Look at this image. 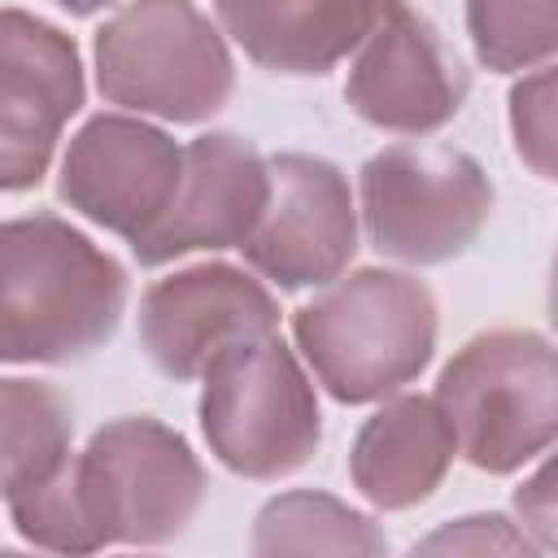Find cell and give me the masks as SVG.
<instances>
[{"mask_svg":"<svg viewBox=\"0 0 558 558\" xmlns=\"http://www.w3.org/2000/svg\"><path fill=\"white\" fill-rule=\"evenodd\" d=\"M201 488L205 475L174 432L153 418H118L57 480L13 497L9 514L22 536L48 549L161 541L192 519Z\"/></svg>","mask_w":558,"mask_h":558,"instance_id":"cell-1","label":"cell"},{"mask_svg":"<svg viewBox=\"0 0 558 558\" xmlns=\"http://www.w3.org/2000/svg\"><path fill=\"white\" fill-rule=\"evenodd\" d=\"M122 266L61 218L4 222L0 353L4 362H70L92 353L122 314Z\"/></svg>","mask_w":558,"mask_h":558,"instance_id":"cell-2","label":"cell"},{"mask_svg":"<svg viewBox=\"0 0 558 558\" xmlns=\"http://www.w3.org/2000/svg\"><path fill=\"white\" fill-rule=\"evenodd\" d=\"M296 340L340 401H371L423 371L436 305L418 279L362 270L296 310Z\"/></svg>","mask_w":558,"mask_h":558,"instance_id":"cell-3","label":"cell"},{"mask_svg":"<svg viewBox=\"0 0 558 558\" xmlns=\"http://www.w3.org/2000/svg\"><path fill=\"white\" fill-rule=\"evenodd\" d=\"M440 410L475 466L510 471L558 436V353L532 331L475 336L440 375Z\"/></svg>","mask_w":558,"mask_h":558,"instance_id":"cell-4","label":"cell"},{"mask_svg":"<svg viewBox=\"0 0 558 558\" xmlns=\"http://www.w3.org/2000/svg\"><path fill=\"white\" fill-rule=\"evenodd\" d=\"M100 92L174 122L209 118L231 92V57L192 0H135L96 35Z\"/></svg>","mask_w":558,"mask_h":558,"instance_id":"cell-5","label":"cell"},{"mask_svg":"<svg viewBox=\"0 0 558 558\" xmlns=\"http://www.w3.org/2000/svg\"><path fill=\"white\" fill-rule=\"evenodd\" d=\"M201 418L214 453L244 475H283L318 445L314 392L275 331L248 336L209 362Z\"/></svg>","mask_w":558,"mask_h":558,"instance_id":"cell-6","label":"cell"},{"mask_svg":"<svg viewBox=\"0 0 558 558\" xmlns=\"http://www.w3.org/2000/svg\"><path fill=\"white\" fill-rule=\"evenodd\" d=\"M362 209L379 253L405 262H445L480 235L493 209V187L458 148L397 144L366 161Z\"/></svg>","mask_w":558,"mask_h":558,"instance_id":"cell-7","label":"cell"},{"mask_svg":"<svg viewBox=\"0 0 558 558\" xmlns=\"http://www.w3.org/2000/svg\"><path fill=\"white\" fill-rule=\"evenodd\" d=\"M83 105L74 44L17 9L0 22V179L9 192L39 183L65 118Z\"/></svg>","mask_w":558,"mask_h":558,"instance_id":"cell-8","label":"cell"},{"mask_svg":"<svg viewBox=\"0 0 558 558\" xmlns=\"http://www.w3.org/2000/svg\"><path fill=\"white\" fill-rule=\"evenodd\" d=\"M183 153L161 131L131 118L87 122L61 166V196L131 244L170 209Z\"/></svg>","mask_w":558,"mask_h":558,"instance_id":"cell-9","label":"cell"},{"mask_svg":"<svg viewBox=\"0 0 558 558\" xmlns=\"http://www.w3.org/2000/svg\"><path fill=\"white\" fill-rule=\"evenodd\" d=\"M344 96L375 126L432 131L458 113L466 70L405 0H384Z\"/></svg>","mask_w":558,"mask_h":558,"instance_id":"cell-10","label":"cell"},{"mask_svg":"<svg viewBox=\"0 0 558 558\" xmlns=\"http://www.w3.org/2000/svg\"><path fill=\"white\" fill-rule=\"evenodd\" d=\"M240 248L283 288L327 283L353 253V205L344 174L318 157H275L270 201Z\"/></svg>","mask_w":558,"mask_h":558,"instance_id":"cell-11","label":"cell"},{"mask_svg":"<svg viewBox=\"0 0 558 558\" xmlns=\"http://www.w3.org/2000/svg\"><path fill=\"white\" fill-rule=\"evenodd\" d=\"M275 323V301L231 266H196L161 279L140 305L144 349L170 379L205 375L222 349L266 336Z\"/></svg>","mask_w":558,"mask_h":558,"instance_id":"cell-12","label":"cell"},{"mask_svg":"<svg viewBox=\"0 0 558 558\" xmlns=\"http://www.w3.org/2000/svg\"><path fill=\"white\" fill-rule=\"evenodd\" d=\"M270 201V166L235 135H201L183 148V179L170 209L131 244L144 266L187 248L244 244Z\"/></svg>","mask_w":558,"mask_h":558,"instance_id":"cell-13","label":"cell"},{"mask_svg":"<svg viewBox=\"0 0 558 558\" xmlns=\"http://www.w3.org/2000/svg\"><path fill=\"white\" fill-rule=\"evenodd\" d=\"M235 44L266 70L323 74L371 35L384 0H214Z\"/></svg>","mask_w":558,"mask_h":558,"instance_id":"cell-14","label":"cell"},{"mask_svg":"<svg viewBox=\"0 0 558 558\" xmlns=\"http://www.w3.org/2000/svg\"><path fill=\"white\" fill-rule=\"evenodd\" d=\"M449 414L436 401L405 397L379 410L353 445V480L379 506H410L432 493L453 453Z\"/></svg>","mask_w":558,"mask_h":558,"instance_id":"cell-15","label":"cell"},{"mask_svg":"<svg viewBox=\"0 0 558 558\" xmlns=\"http://www.w3.org/2000/svg\"><path fill=\"white\" fill-rule=\"evenodd\" d=\"M70 466V405L48 384L4 379V501Z\"/></svg>","mask_w":558,"mask_h":558,"instance_id":"cell-16","label":"cell"},{"mask_svg":"<svg viewBox=\"0 0 558 558\" xmlns=\"http://www.w3.org/2000/svg\"><path fill=\"white\" fill-rule=\"evenodd\" d=\"M466 22L493 70H519L558 48V0H471Z\"/></svg>","mask_w":558,"mask_h":558,"instance_id":"cell-17","label":"cell"},{"mask_svg":"<svg viewBox=\"0 0 558 558\" xmlns=\"http://www.w3.org/2000/svg\"><path fill=\"white\" fill-rule=\"evenodd\" d=\"M510 126L519 157L536 174L558 179V65L523 78L510 92Z\"/></svg>","mask_w":558,"mask_h":558,"instance_id":"cell-18","label":"cell"},{"mask_svg":"<svg viewBox=\"0 0 558 558\" xmlns=\"http://www.w3.org/2000/svg\"><path fill=\"white\" fill-rule=\"evenodd\" d=\"M514 506H519V519L536 532L541 545L558 549V458L545 462L519 493H514Z\"/></svg>","mask_w":558,"mask_h":558,"instance_id":"cell-19","label":"cell"},{"mask_svg":"<svg viewBox=\"0 0 558 558\" xmlns=\"http://www.w3.org/2000/svg\"><path fill=\"white\" fill-rule=\"evenodd\" d=\"M57 4H65L70 13H92V9H100V4H109V0H57Z\"/></svg>","mask_w":558,"mask_h":558,"instance_id":"cell-20","label":"cell"},{"mask_svg":"<svg viewBox=\"0 0 558 558\" xmlns=\"http://www.w3.org/2000/svg\"><path fill=\"white\" fill-rule=\"evenodd\" d=\"M549 318L558 327V257H554V279H549Z\"/></svg>","mask_w":558,"mask_h":558,"instance_id":"cell-21","label":"cell"}]
</instances>
